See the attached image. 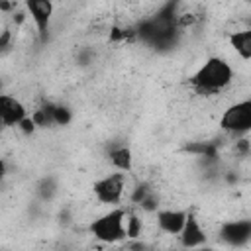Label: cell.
<instances>
[{
  "label": "cell",
  "mask_w": 251,
  "mask_h": 251,
  "mask_svg": "<svg viewBox=\"0 0 251 251\" xmlns=\"http://www.w3.org/2000/svg\"><path fill=\"white\" fill-rule=\"evenodd\" d=\"M233 80V69L231 65L222 57H210L192 76L190 84L198 94L210 96L226 90Z\"/></svg>",
  "instance_id": "obj_1"
},
{
  "label": "cell",
  "mask_w": 251,
  "mask_h": 251,
  "mask_svg": "<svg viewBox=\"0 0 251 251\" xmlns=\"http://www.w3.org/2000/svg\"><path fill=\"white\" fill-rule=\"evenodd\" d=\"M90 233L102 243H120L126 239V210L114 208L90 224Z\"/></svg>",
  "instance_id": "obj_2"
},
{
  "label": "cell",
  "mask_w": 251,
  "mask_h": 251,
  "mask_svg": "<svg viewBox=\"0 0 251 251\" xmlns=\"http://www.w3.org/2000/svg\"><path fill=\"white\" fill-rule=\"evenodd\" d=\"M220 127L235 137H243L251 129V100L245 98L241 102L231 104L220 120Z\"/></svg>",
  "instance_id": "obj_3"
},
{
  "label": "cell",
  "mask_w": 251,
  "mask_h": 251,
  "mask_svg": "<svg viewBox=\"0 0 251 251\" xmlns=\"http://www.w3.org/2000/svg\"><path fill=\"white\" fill-rule=\"evenodd\" d=\"M126 190V175L124 173H110L102 178H98L92 184V192L100 204L106 206H118Z\"/></svg>",
  "instance_id": "obj_4"
},
{
  "label": "cell",
  "mask_w": 251,
  "mask_h": 251,
  "mask_svg": "<svg viewBox=\"0 0 251 251\" xmlns=\"http://www.w3.org/2000/svg\"><path fill=\"white\" fill-rule=\"evenodd\" d=\"M25 10L31 16L35 27H37V35L41 41H47L49 37V24H51V16H53V2L51 0H29L25 2Z\"/></svg>",
  "instance_id": "obj_5"
},
{
  "label": "cell",
  "mask_w": 251,
  "mask_h": 251,
  "mask_svg": "<svg viewBox=\"0 0 251 251\" xmlns=\"http://www.w3.org/2000/svg\"><path fill=\"white\" fill-rule=\"evenodd\" d=\"M220 239L229 247H243L251 239V222L249 220H231L220 226Z\"/></svg>",
  "instance_id": "obj_6"
},
{
  "label": "cell",
  "mask_w": 251,
  "mask_h": 251,
  "mask_svg": "<svg viewBox=\"0 0 251 251\" xmlns=\"http://www.w3.org/2000/svg\"><path fill=\"white\" fill-rule=\"evenodd\" d=\"M178 237H180V245L184 249H200L206 243V233H204L198 218L192 212H186V222H184Z\"/></svg>",
  "instance_id": "obj_7"
},
{
  "label": "cell",
  "mask_w": 251,
  "mask_h": 251,
  "mask_svg": "<svg viewBox=\"0 0 251 251\" xmlns=\"http://www.w3.org/2000/svg\"><path fill=\"white\" fill-rule=\"evenodd\" d=\"M25 116L27 110L16 96L0 92V120L4 122L6 127H16Z\"/></svg>",
  "instance_id": "obj_8"
},
{
  "label": "cell",
  "mask_w": 251,
  "mask_h": 251,
  "mask_svg": "<svg viewBox=\"0 0 251 251\" xmlns=\"http://www.w3.org/2000/svg\"><path fill=\"white\" fill-rule=\"evenodd\" d=\"M157 226L163 233L169 235H178L184 222H186V212L184 210H157Z\"/></svg>",
  "instance_id": "obj_9"
},
{
  "label": "cell",
  "mask_w": 251,
  "mask_h": 251,
  "mask_svg": "<svg viewBox=\"0 0 251 251\" xmlns=\"http://www.w3.org/2000/svg\"><path fill=\"white\" fill-rule=\"evenodd\" d=\"M110 163L114 165V169L118 173H129L133 169V155H131V149L127 145H116V147H110Z\"/></svg>",
  "instance_id": "obj_10"
},
{
  "label": "cell",
  "mask_w": 251,
  "mask_h": 251,
  "mask_svg": "<svg viewBox=\"0 0 251 251\" xmlns=\"http://www.w3.org/2000/svg\"><path fill=\"white\" fill-rule=\"evenodd\" d=\"M229 43L235 49V53L243 59L249 61L251 59V29H241L229 35Z\"/></svg>",
  "instance_id": "obj_11"
},
{
  "label": "cell",
  "mask_w": 251,
  "mask_h": 251,
  "mask_svg": "<svg viewBox=\"0 0 251 251\" xmlns=\"http://www.w3.org/2000/svg\"><path fill=\"white\" fill-rule=\"evenodd\" d=\"M35 192L43 202L53 200V196L57 194V180L53 176H43L37 184H35Z\"/></svg>",
  "instance_id": "obj_12"
},
{
  "label": "cell",
  "mask_w": 251,
  "mask_h": 251,
  "mask_svg": "<svg viewBox=\"0 0 251 251\" xmlns=\"http://www.w3.org/2000/svg\"><path fill=\"white\" fill-rule=\"evenodd\" d=\"M141 235V220L133 212H126V239H137Z\"/></svg>",
  "instance_id": "obj_13"
},
{
  "label": "cell",
  "mask_w": 251,
  "mask_h": 251,
  "mask_svg": "<svg viewBox=\"0 0 251 251\" xmlns=\"http://www.w3.org/2000/svg\"><path fill=\"white\" fill-rule=\"evenodd\" d=\"M73 120V112L65 104H53V124L55 126H69Z\"/></svg>",
  "instance_id": "obj_14"
},
{
  "label": "cell",
  "mask_w": 251,
  "mask_h": 251,
  "mask_svg": "<svg viewBox=\"0 0 251 251\" xmlns=\"http://www.w3.org/2000/svg\"><path fill=\"white\" fill-rule=\"evenodd\" d=\"M149 194H153V190L149 188V184L147 182H141V184H137L133 190H131V194H129V200H131V204H135V206H139Z\"/></svg>",
  "instance_id": "obj_15"
},
{
  "label": "cell",
  "mask_w": 251,
  "mask_h": 251,
  "mask_svg": "<svg viewBox=\"0 0 251 251\" xmlns=\"http://www.w3.org/2000/svg\"><path fill=\"white\" fill-rule=\"evenodd\" d=\"M137 208H141L143 212H157L159 210V202H157V196L155 194H149Z\"/></svg>",
  "instance_id": "obj_16"
},
{
  "label": "cell",
  "mask_w": 251,
  "mask_h": 251,
  "mask_svg": "<svg viewBox=\"0 0 251 251\" xmlns=\"http://www.w3.org/2000/svg\"><path fill=\"white\" fill-rule=\"evenodd\" d=\"M16 127H18V129H20L24 135H31V133L37 129V127H35V124H33V120H31L29 116H25V118H24V120H22V122L16 126Z\"/></svg>",
  "instance_id": "obj_17"
},
{
  "label": "cell",
  "mask_w": 251,
  "mask_h": 251,
  "mask_svg": "<svg viewBox=\"0 0 251 251\" xmlns=\"http://www.w3.org/2000/svg\"><path fill=\"white\" fill-rule=\"evenodd\" d=\"M235 153H239L241 157H247L249 155V139L247 137H239L235 141Z\"/></svg>",
  "instance_id": "obj_18"
},
{
  "label": "cell",
  "mask_w": 251,
  "mask_h": 251,
  "mask_svg": "<svg viewBox=\"0 0 251 251\" xmlns=\"http://www.w3.org/2000/svg\"><path fill=\"white\" fill-rule=\"evenodd\" d=\"M6 176V163H4V159L0 157V180Z\"/></svg>",
  "instance_id": "obj_19"
},
{
  "label": "cell",
  "mask_w": 251,
  "mask_h": 251,
  "mask_svg": "<svg viewBox=\"0 0 251 251\" xmlns=\"http://www.w3.org/2000/svg\"><path fill=\"white\" fill-rule=\"evenodd\" d=\"M4 129H6V126H4V122H2V120H0V133H2V131H4Z\"/></svg>",
  "instance_id": "obj_20"
}]
</instances>
